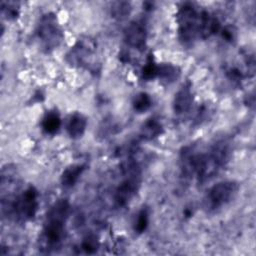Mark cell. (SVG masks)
Returning <instances> with one entry per match:
<instances>
[{"mask_svg": "<svg viewBox=\"0 0 256 256\" xmlns=\"http://www.w3.org/2000/svg\"><path fill=\"white\" fill-rule=\"evenodd\" d=\"M230 153V145L225 140L216 142L207 153H201L196 172L197 181L204 183L215 176L229 161Z\"/></svg>", "mask_w": 256, "mask_h": 256, "instance_id": "1", "label": "cell"}, {"mask_svg": "<svg viewBox=\"0 0 256 256\" xmlns=\"http://www.w3.org/2000/svg\"><path fill=\"white\" fill-rule=\"evenodd\" d=\"M70 211V203L67 199H60L49 209L43 228L44 238L49 245L59 244L65 233V224Z\"/></svg>", "mask_w": 256, "mask_h": 256, "instance_id": "2", "label": "cell"}, {"mask_svg": "<svg viewBox=\"0 0 256 256\" xmlns=\"http://www.w3.org/2000/svg\"><path fill=\"white\" fill-rule=\"evenodd\" d=\"M178 36L183 44L193 43L199 37L200 13L193 4L185 3L178 11Z\"/></svg>", "mask_w": 256, "mask_h": 256, "instance_id": "3", "label": "cell"}, {"mask_svg": "<svg viewBox=\"0 0 256 256\" xmlns=\"http://www.w3.org/2000/svg\"><path fill=\"white\" fill-rule=\"evenodd\" d=\"M239 189L235 181H221L213 185L204 197V206L208 211H216L227 205Z\"/></svg>", "mask_w": 256, "mask_h": 256, "instance_id": "4", "label": "cell"}, {"mask_svg": "<svg viewBox=\"0 0 256 256\" xmlns=\"http://www.w3.org/2000/svg\"><path fill=\"white\" fill-rule=\"evenodd\" d=\"M37 36L42 46L48 51L59 46L63 33L53 13H47L41 17L37 25Z\"/></svg>", "mask_w": 256, "mask_h": 256, "instance_id": "5", "label": "cell"}, {"mask_svg": "<svg viewBox=\"0 0 256 256\" xmlns=\"http://www.w3.org/2000/svg\"><path fill=\"white\" fill-rule=\"evenodd\" d=\"M39 194L35 187L29 186L11 203V211L17 219L21 221H29L33 219L37 213Z\"/></svg>", "mask_w": 256, "mask_h": 256, "instance_id": "6", "label": "cell"}, {"mask_svg": "<svg viewBox=\"0 0 256 256\" xmlns=\"http://www.w3.org/2000/svg\"><path fill=\"white\" fill-rule=\"evenodd\" d=\"M140 187V175L136 168H129V175L116 189L115 201L119 206H125L134 197Z\"/></svg>", "mask_w": 256, "mask_h": 256, "instance_id": "7", "label": "cell"}, {"mask_svg": "<svg viewBox=\"0 0 256 256\" xmlns=\"http://www.w3.org/2000/svg\"><path fill=\"white\" fill-rule=\"evenodd\" d=\"M124 40L129 47L140 51L143 50L147 40V27L144 21H132L124 32Z\"/></svg>", "mask_w": 256, "mask_h": 256, "instance_id": "8", "label": "cell"}, {"mask_svg": "<svg viewBox=\"0 0 256 256\" xmlns=\"http://www.w3.org/2000/svg\"><path fill=\"white\" fill-rule=\"evenodd\" d=\"M95 42L88 38L79 39L68 54V61L72 65H83L87 58L95 51Z\"/></svg>", "mask_w": 256, "mask_h": 256, "instance_id": "9", "label": "cell"}, {"mask_svg": "<svg viewBox=\"0 0 256 256\" xmlns=\"http://www.w3.org/2000/svg\"><path fill=\"white\" fill-rule=\"evenodd\" d=\"M192 103H193L192 86L189 82H186L175 93L173 104H172L174 113L177 115H182L184 113H187L191 109Z\"/></svg>", "mask_w": 256, "mask_h": 256, "instance_id": "10", "label": "cell"}, {"mask_svg": "<svg viewBox=\"0 0 256 256\" xmlns=\"http://www.w3.org/2000/svg\"><path fill=\"white\" fill-rule=\"evenodd\" d=\"M87 127V119L81 113H73L67 122L66 130L68 135L73 139H78L83 136Z\"/></svg>", "mask_w": 256, "mask_h": 256, "instance_id": "11", "label": "cell"}, {"mask_svg": "<svg viewBox=\"0 0 256 256\" xmlns=\"http://www.w3.org/2000/svg\"><path fill=\"white\" fill-rule=\"evenodd\" d=\"M85 169H86V166L80 163L71 164L68 167H66L60 177L62 186L65 188L73 187L78 182V180L80 179Z\"/></svg>", "mask_w": 256, "mask_h": 256, "instance_id": "12", "label": "cell"}, {"mask_svg": "<svg viewBox=\"0 0 256 256\" xmlns=\"http://www.w3.org/2000/svg\"><path fill=\"white\" fill-rule=\"evenodd\" d=\"M163 132L161 122L156 118H150L144 122L141 127V136L146 140H151L158 137Z\"/></svg>", "mask_w": 256, "mask_h": 256, "instance_id": "13", "label": "cell"}, {"mask_svg": "<svg viewBox=\"0 0 256 256\" xmlns=\"http://www.w3.org/2000/svg\"><path fill=\"white\" fill-rule=\"evenodd\" d=\"M61 127V118L56 111H50L42 119V129L47 134H55Z\"/></svg>", "mask_w": 256, "mask_h": 256, "instance_id": "14", "label": "cell"}, {"mask_svg": "<svg viewBox=\"0 0 256 256\" xmlns=\"http://www.w3.org/2000/svg\"><path fill=\"white\" fill-rule=\"evenodd\" d=\"M180 69L179 67L172 65V64H158V72L157 77H159L162 81L167 83H171L179 78L180 76Z\"/></svg>", "mask_w": 256, "mask_h": 256, "instance_id": "15", "label": "cell"}, {"mask_svg": "<svg viewBox=\"0 0 256 256\" xmlns=\"http://www.w3.org/2000/svg\"><path fill=\"white\" fill-rule=\"evenodd\" d=\"M133 109L138 113H143L150 109L152 106V98L151 96L146 92H140L137 95H135L133 102Z\"/></svg>", "mask_w": 256, "mask_h": 256, "instance_id": "16", "label": "cell"}, {"mask_svg": "<svg viewBox=\"0 0 256 256\" xmlns=\"http://www.w3.org/2000/svg\"><path fill=\"white\" fill-rule=\"evenodd\" d=\"M158 72V64L155 63L153 57L149 55V57L146 60L145 65L142 68V78L145 80H151L157 77Z\"/></svg>", "mask_w": 256, "mask_h": 256, "instance_id": "17", "label": "cell"}, {"mask_svg": "<svg viewBox=\"0 0 256 256\" xmlns=\"http://www.w3.org/2000/svg\"><path fill=\"white\" fill-rule=\"evenodd\" d=\"M148 224H149V211L146 207H143L139 211L136 221H135V225H134L135 232H137L139 234L143 233L147 229Z\"/></svg>", "mask_w": 256, "mask_h": 256, "instance_id": "18", "label": "cell"}, {"mask_svg": "<svg viewBox=\"0 0 256 256\" xmlns=\"http://www.w3.org/2000/svg\"><path fill=\"white\" fill-rule=\"evenodd\" d=\"M99 248V241L97 240L96 236L88 235L83 238L81 242V249L87 254L95 253Z\"/></svg>", "mask_w": 256, "mask_h": 256, "instance_id": "19", "label": "cell"}, {"mask_svg": "<svg viewBox=\"0 0 256 256\" xmlns=\"http://www.w3.org/2000/svg\"><path fill=\"white\" fill-rule=\"evenodd\" d=\"M130 4L127 2H117L113 5V8L111 9L112 14L114 17L117 18H123L130 12Z\"/></svg>", "mask_w": 256, "mask_h": 256, "instance_id": "20", "label": "cell"}, {"mask_svg": "<svg viewBox=\"0 0 256 256\" xmlns=\"http://www.w3.org/2000/svg\"><path fill=\"white\" fill-rule=\"evenodd\" d=\"M2 12L7 19L16 18L18 15V7L14 2H2Z\"/></svg>", "mask_w": 256, "mask_h": 256, "instance_id": "21", "label": "cell"}, {"mask_svg": "<svg viewBox=\"0 0 256 256\" xmlns=\"http://www.w3.org/2000/svg\"><path fill=\"white\" fill-rule=\"evenodd\" d=\"M220 32H221L222 38H223L226 42L232 43L233 41H235L236 36H237V30L235 29L234 26H232V25H226L225 27L221 28Z\"/></svg>", "mask_w": 256, "mask_h": 256, "instance_id": "22", "label": "cell"}, {"mask_svg": "<svg viewBox=\"0 0 256 256\" xmlns=\"http://www.w3.org/2000/svg\"><path fill=\"white\" fill-rule=\"evenodd\" d=\"M227 77H228L231 81L239 83V82H241V81L243 80L244 75H243L242 71H241L239 68H237V67H231V68H229V69L227 70Z\"/></svg>", "mask_w": 256, "mask_h": 256, "instance_id": "23", "label": "cell"}]
</instances>
